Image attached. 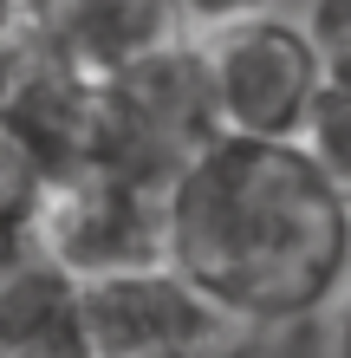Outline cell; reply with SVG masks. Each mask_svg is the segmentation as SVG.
Returning a JSON list of instances; mask_svg holds the SVG:
<instances>
[{
  "label": "cell",
  "instance_id": "6da1fadb",
  "mask_svg": "<svg viewBox=\"0 0 351 358\" xmlns=\"http://www.w3.org/2000/svg\"><path fill=\"white\" fill-rule=\"evenodd\" d=\"M170 267L254 332L313 320L351 293V202L306 143L221 137L170 189Z\"/></svg>",
  "mask_w": 351,
  "mask_h": 358
},
{
  "label": "cell",
  "instance_id": "7a4b0ae2",
  "mask_svg": "<svg viewBox=\"0 0 351 358\" xmlns=\"http://www.w3.org/2000/svg\"><path fill=\"white\" fill-rule=\"evenodd\" d=\"M221 104L209 85L202 39H170V46L130 59L98 78V143L91 170H111L124 182H143L170 196L182 170L221 143Z\"/></svg>",
  "mask_w": 351,
  "mask_h": 358
},
{
  "label": "cell",
  "instance_id": "3957f363",
  "mask_svg": "<svg viewBox=\"0 0 351 358\" xmlns=\"http://www.w3.org/2000/svg\"><path fill=\"white\" fill-rule=\"evenodd\" d=\"M209 85L221 104L228 137H260V143H299L325 98V66L319 46L306 39V20L286 13H247L228 27L202 33Z\"/></svg>",
  "mask_w": 351,
  "mask_h": 358
},
{
  "label": "cell",
  "instance_id": "277c9868",
  "mask_svg": "<svg viewBox=\"0 0 351 358\" xmlns=\"http://www.w3.org/2000/svg\"><path fill=\"white\" fill-rule=\"evenodd\" d=\"M78 313H85V358H221L228 345L254 339V326L215 313L176 267L78 280Z\"/></svg>",
  "mask_w": 351,
  "mask_h": 358
},
{
  "label": "cell",
  "instance_id": "5b68a950",
  "mask_svg": "<svg viewBox=\"0 0 351 358\" xmlns=\"http://www.w3.org/2000/svg\"><path fill=\"white\" fill-rule=\"evenodd\" d=\"M39 255L59 261L72 280L170 267V196L111 170H78L52 182L39 215Z\"/></svg>",
  "mask_w": 351,
  "mask_h": 358
},
{
  "label": "cell",
  "instance_id": "8992f818",
  "mask_svg": "<svg viewBox=\"0 0 351 358\" xmlns=\"http://www.w3.org/2000/svg\"><path fill=\"white\" fill-rule=\"evenodd\" d=\"M0 137H13L52 182L91 170L98 143V78L66 66L20 33L0 52Z\"/></svg>",
  "mask_w": 351,
  "mask_h": 358
},
{
  "label": "cell",
  "instance_id": "52a82bcc",
  "mask_svg": "<svg viewBox=\"0 0 351 358\" xmlns=\"http://www.w3.org/2000/svg\"><path fill=\"white\" fill-rule=\"evenodd\" d=\"M20 13H27L20 33L91 78L130 66L170 39H189L182 33L189 20L176 13V0H20Z\"/></svg>",
  "mask_w": 351,
  "mask_h": 358
},
{
  "label": "cell",
  "instance_id": "ba28073f",
  "mask_svg": "<svg viewBox=\"0 0 351 358\" xmlns=\"http://www.w3.org/2000/svg\"><path fill=\"white\" fill-rule=\"evenodd\" d=\"M0 358H85L78 280L46 255L0 267Z\"/></svg>",
  "mask_w": 351,
  "mask_h": 358
},
{
  "label": "cell",
  "instance_id": "9c48e42d",
  "mask_svg": "<svg viewBox=\"0 0 351 358\" xmlns=\"http://www.w3.org/2000/svg\"><path fill=\"white\" fill-rule=\"evenodd\" d=\"M52 176L20 150L13 137H0V267L39 255V215H46Z\"/></svg>",
  "mask_w": 351,
  "mask_h": 358
},
{
  "label": "cell",
  "instance_id": "30bf717a",
  "mask_svg": "<svg viewBox=\"0 0 351 358\" xmlns=\"http://www.w3.org/2000/svg\"><path fill=\"white\" fill-rule=\"evenodd\" d=\"M306 157L325 170V182L351 202V85H325L313 124H306Z\"/></svg>",
  "mask_w": 351,
  "mask_h": 358
},
{
  "label": "cell",
  "instance_id": "8fae6325",
  "mask_svg": "<svg viewBox=\"0 0 351 358\" xmlns=\"http://www.w3.org/2000/svg\"><path fill=\"white\" fill-rule=\"evenodd\" d=\"M306 39L319 46L325 85H351V0H306Z\"/></svg>",
  "mask_w": 351,
  "mask_h": 358
},
{
  "label": "cell",
  "instance_id": "7c38bea8",
  "mask_svg": "<svg viewBox=\"0 0 351 358\" xmlns=\"http://www.w3.org/2000/svg\"><path fill=\"white\" fill-rule=\"evenodd\" d=\"M274 0H176V13L189 20V27H228V20H247V13H267Z\"/></svg>",
  "mask_w": 351,
  "mask_h": 358
},
{
  "label": "cell",
  "instance_id": "4fadbf2b",
  "mask_svg": "<svg viewBox=\"0 0 351 358\" xmlns=\"http://www.w3.org/2000/svg\"><path fill=\"white\" fill-rule=\"evenodd\" d=\"M332 358H351V293H345L338 313H332Z\"/></svg>",
  "mask_w": 351,
  "mask_h": 358
},
{
  "label": "cell",
  "instance_id": "5bb4252c",
  "mask_svg": "<svg viewBox=\"0 0 351 358\" xmlns=\"http://www.w3.org/2000/svg\"><path fill=\"white\" fill-rule=\"evenodd\" d=\"M20 27H27V13H20V0H0V46H13Z\"/></svg>",
  "mask_w": 351,
  "mask_h": 358
},
{
  "label": "cell",
  "instance_id": "9a60e30c",
  "mask_svg": "<svg viewBox=\"0 0 351 358\" xmlns=\"http://www.w3.org/2000/svg\"><path fill=\"white\" fill-rule=\"evenodd\" d=\"M0 52H7V46H0Z\"/></svg>",
  "mask_w": 351,
  "mask_h": 358
}]
</instances>
